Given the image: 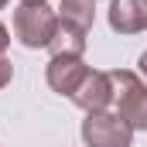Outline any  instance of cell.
<instances>
[{
    "label": "cell",
    "mask_w": 147,
    "mask_h": 147,
    "mask_svg": "<svg viewBox=\"0 0 147 147\" xmlns=\"http://www.w3.org/2000/svg\"><path fill=\"white\" fill-rule=\"evenodd\" d=\"M58 10L48 7V0H31V3H21L14 10V38L24 45V48H48L51 38L58 31Z\"/></svg>",
    "instance_id": "cell-1"
},
{
    "label": "cell",
    "mask_w": 147,
    "mask_h": 147,
    "mask_svg": "<svg viewBox=\"0 0 147 147\" xmlns=\"http://www.w3.org/2000/svg\"><path fill=\"white\" fill-rule=\"evenodd\" d=\"M110 79H113V110L134 127V134L147 130V82L130 69H113Z\"/></svg>",
    "instance_id": "cell-2"
},
{
    "label": "cell",
    "mask_w": 147,
    "mask_h": 147,
    "mask_svg": "<svg viewBox=\"0 0 147 147\" xmlns=\"http://www.w3.org/2000/svg\"><path fill=\"white\" fill-rule=\"evenodd\" d=\"M82 140H86V147H134V127L116 110L86 113Z\"/></svg>",
    "instance_id": "cell-3"
},
{
    "label": "cell",
    "mask_w": 147,
    "mask_h": 147,
    "mask_svg": "<svg viewBox=\"0 0 147 147\" xmlns=\"http://www.w3.org/2000/svg\"><path fill=\"white\" fill-rule=\"evenodd\" d=\"M72 103L82 113H103L113 106V79L110 72H99V69H89L86 79L79 82V89L72 92Z\"/></svg>",
    "instance_id": "cell-4"
},
{
    "label": "cell",
    "mask_w": 147,
    "mask_h": 147,
    "mask_svg": "<svg viewBox=\"0 0 147 147\" xmlns=\"http://www.w3.org/2000/svg\"><path fill=\"white\" fill-rule=\"evenodd\" d=\"M86 72H89V65L82 58H62V55H55L48 62V69H45V82H48L51 92L72 99V92L79 89V82L86 79Z\"/></svg>",
    "instance_id": "cell-5"
},
{
    "label": "cell",
    "mask_w": 147,
    "mask_h": 147,
    "mask_svg": "<svg viewBox=\"0 0 147 147\" xmlns=\"http://www.w3.org/2000/svg\"><path fill=\"white\" fill-rule=\"evenodd\" d=\"M106 21L116 34H144L147 31V0H110Z\"/></svg>",
    "instance_id": "cell-6"
},
{
    "label": "cell",
    "mask_w": 147,
    "mask_h": 147,
    "mask_svg": "<svg viewBox=\"0 0 147 147\" xmlns=\"http://www.w3.org/2000/svg\"><path fill=\"white\" fill-rule=\"evenodd\" d=\"M86 34L89 31H79L72 24H58V31L51 38V45H48V51H51V58L55 55H62V58H82L86 55Z\"/></svg>",
    "instance_id": "cell-7"
},
{
    "label": "cell",
    "mask_w": 147,
    "mask_h": 147,
    "mask_svg": "<svg viewBox=\"0 0 147 147\" xmlns=\"http://www.w3.org/2000/svg\"><path fill=\"white\" fill-rule=\"evenodd\" d=\"M58 21L79 31H89L96 21V0H58Z\"/></svg>",
    "instance_id": "cell-8"
},
{
    "label": "cell",
    "mask_w": 147,
    "mask_h": 147,
    "mask_svg": "<svg viewBox=\"0 0 147 147\" xmlns=\"http://www.w3.org/2000/svg\"><path fill=\"white\" fill-rule=\"evenodd\" d=\"M10 79H14V65H10L7 58H0V89L10 86Z\"/></svg>",
    "instance_id": "cell-9"
},
{
    "label": "cell",
    "mask_w": 147,
    "mask_h": 147,
    "mask_svg": "<svg viewBox=\"0 0 147 147\" xmlns=\"http://www.w3.org/2000/svg\"><path fill=\"white\" fill-rule=\"evenodd\" d=\"M7 48H10V31L7 24H0V58H7Z\"/></svg>",
    "instance_id": "cell-10"
},
{
    "label": "cell",
    "mask_w": 147,
    "mask_h": 147,
    "mask_svg": "<svg viewBox=\"0 0 147 147\" xmlns=\"http://www.w3.org/2000/svg\"><path fill=\"white\" fill-rule=\"evenodd\" d=\"M137 75L147 79V51H140V58H137Z\"/></svg>",
    "instance_id": "cell-11"
},
{
    "label": "cell",
    "mask_w": 147,
    "mask_h": 147,
    "mask_svg": "<svg viewBox=\"0 0 147 147\" xmlns=\"http://www.w3.org/2000/svg\"><path fill=\"white\" fill-rule=\"evenodd\" d=\"M7 3H10V0H0V10H3V7H7Z\"/></svg>",
    "instance_id": "cell-12"
},
{
    "label": "cell",
    "mask_w": 147,
    "mask_h": 147,
    "mask_svg": "<svg viewBox=\"0 0 147 147\" xmlns=\"http://www.w3.org/2000/svg\"><path fill=\"white\" fill-rule=\"evenodd\" d=\"M21 3H31V0H21Z\"/></svg>",
    "instance_id": "cell-13"
}]
</instances>
